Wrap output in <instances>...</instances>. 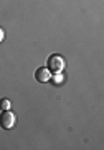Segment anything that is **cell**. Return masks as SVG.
<instances>
[{
    "mask_svg": "<svg viewBox=\"0 0 104 150\" xmlns=\"http://www.w3.org/2000/svg\"><path fill=\"white\" fill-rule=\"evenodd\" d=\"M12 107V103L8 98H0V110H8Z\"/></svg>",
    "mask_w": 104,
    "mask_h": 150,
    "instance_id": "5b68a950",
    "label": "cell"
},
{
    "mask_svg": "<svg viewBox=\"0 0 104 150\" xmlns=\"http://www.w3.org/2000/svg\"><path fill=\"white\" fill-rule=\"evenodd\" d=\"M17 123V115L10 110H2L0 113V127L3 130H12Z\"/></svg>",
    "mask_w": 104,
    "mask_h": 150,
    "instance_id": "6da1fadb",
    "label": "cell"
},
{
    "mask_svg": "<svg viewBox=\"0 0 104 150\" xmlns=\"http://www.w3.org/2000/svg\"><path fill=\"white\" fill-rule=\"evenodd\" d=\"M5 40V30H3V27H0V43Z\"/></svg>",
    "mask_w": 104,
    "mask_h": 150,
    "instance_id": "8992f818",
    "label": "cell"
},
{
    "mask_svg": "<svg viewBox=\"0 0 104 150\" xmlns=\"http://www.w3.org/2000/svg\"><path fill=\"white\" fill-rule=\"evenodd\" d=\"M64 75L61 74V72H56V74L53 75V77H50V82H51L53 85H56V87H61L63 83H64Z\"/></svg>",
    "mask_w": 104,
    "mask_h": 150,
    "instance_id": "277c9868",
    "label": "cell"
},
{
    "mask_svg": "<svg viewBox=\"0 0 104 150\" xmlns=\"http://www.w3.org/2000/svg\"><path fill=\"white\" fill-rule=\"evenodd\" d=\"M46 69L53 74H56V72H63L64 69V60H63L61 55L58 54H51L48 57V62H46Z\"/></svg>",
    "mask_w": 104,
    "mask_h": 150,
    "instance_id": "7a4b0ae2",
    "label": "cell"
},
{
    "mask_svg": "<svg viewBox=\"0 0 104 150\" xmlns=\"http://www.w3.org/2000/svg\"><path fill=\"white\" fill-rule=\"evenodd\" d=\"M50 70L46 69V67H38L37 69V72H35V79H37V82H48L50 80Z\"/></svg>",
    "mask_w": 104,
    "mask_h": 150,
    "instance_id": "3957f363",
    "label": "cell"
}]
</instances>
